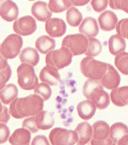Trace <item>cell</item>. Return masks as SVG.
<instances>
[{
  "mask_svg": "<svg viewBox=\"0 0 128 145\" xmlns=\"http://www.w3.org/2000/svg\"><path fill=\"white\" fill-rule=\"evenodd\" d=\"M44 101L36 94H30L24 97L16 98L10 104V115L15 118L34 116L43 111Z\"/></svg>",
  "mask_w": 128,
  "mask_h": 145,
  "instance_id": "6da1fadb",
  "label": "cell"
},
{
  "mask_svg": "<svg viewBox=\"0 0 128 145\" xmlns=\"http://www.w3.org/2000/svg\"><path fill=\"white\" fill-rule=\"evenodd\" d=\"M83 92L85 97L93 102L98 109H104L110 104V95L103 89L101 82L87 79L83 85Z\"/></svg>",
  "mask_w": 128,
  "mask_h": 145,
  "instance_id": "7a4b0ae2",
  "label": "cell"
},
{
  "mask_svg": "<svg viewBox=\"0 0 128 145\" xmlns=\"http://www.w3.org/2000/svg\"><path fill=\"white\" fill-rule=\"evenodd\" d=\"M80 70L82 74L89 79L101 82L108 70V64L87 57L81 61Z\"/></svg>",
  "mask_w": 128,
  "mask_h": 145,
  "instance_id": "3957f363",
  "label": "cell"
},
{
  "mask_svg": "<svg viewBox=\"0 0 128 145\" xmlns=\"http://www.w3.org/2000/svg\"><path fill=\"white\" fill-rule=\"evenodd\" d=\"M54 125L53 114L47 111H42L36 115L24 119L22 122L23 128L28 129L31 133H35L39 129L47 130Z\"/></svg>",
  "mask_w": 128,
  "mask_h": 145,
  "instance_id": "277c9868",
  "label": "cell"
},
{
  "mask_svg": "<svg viewBox=\"0 0 128 145\" xmlns=\"http://www.w3.org/2000/svg\"><path fill=\"white\" fill-rule=\"evenodd\" d=\"M17 82L24 90L35 89L39 85V80L32 66L21 64L17 68Z\"/></svg>",
  "mask_w": 128,
  "mask_h": 145,
  "instance_id": "5b68a950",
  "label": "cell"
},
{
  "mask_svg": "<svg viewBox=\"0 0 128 145\" xmlns=\"http://www.w3.org/2000/svg\"><path fill=\"white\" fill-rule=\"evenodd\" d=\"M72 54L66 48L61 47L56 50L51 51L47 54L46 63L47 66H51L60 70L68 66L72 61Z\"/></svg>",
  "mask_w": 128,
  "mask_h": 145,
  "instance_id": "8992f818",
  "label": "cell"
},
{
  "mask_svg": "<svg viewBox=\"0 0 128 145\" xmlns=\"http://www.w3.org/2000/svg\"><path fill=\"white\" fill-rule=\"evenodd\" d=\"M23 46V39L17 34L8 35L2 42L1 56L5 59H14L20 53Z\"/></svg>",
  "mask_w": 128,
  "mask_h": 145,
  "instance_id": "52a82bcc",
  "label": "cell"
},
{
  "mask_svg": "<svg viewBox=\"0 0 128 145\" xmlns=\"http://www.w3.org/2000/svg\"><path fill=\"white\" fill-rule=\"evenodd\" d=\"M62 47L66 48L73 56L86 54L88 48V39L82 34L68 35L62 41Z\"/></svg>",
  "mask_w": 128,
  "mask_h": 145,
  "instance_id": "ba28073f",
  "label": "cell"
},
{
  "mask_svg": "<svg viewBox=\"0 0 128 145\" xmlns=\"http://www.w3.org/2000/svg\"><path fill=\"white\" fill-rule=\"evenodd\" d=\"M92 145H116L110 137V126L104 121H97L93 125Z\"/></svg>",
  "mask_w": 128,
  "mask_h": 145,
  "instance_id": "9c48e42d",
  "label": "cell"
},
{
  "mask_svg": "<svg viewBox=\"0 0 128 145\" xmlns=\"http://www.w3.org/2000/svg\"><path fill=\"white\" fill-rule=\"evenodd\" d=\"M52 145H75L78 142L77 133L67 129L56 127L49 135Z\"/></svg>",
  "mask_w": 128,
  "mask_h": 145,
  "instance_id": "30bf717a",
  "label": "cell"
},
{
  "mask_svg": "<svg viewBox=\"0 0 128 145\" xmlns=\"http://www.w3.org/2000/svg\"><path fill=\"white\" fill-rule=\"evenodd\" d=\"M14 31L17 35L28 36L33 34L37 28L36 21L31 16H24L14 21Z\"/></svg>",
  "mask_w": 128,
  "mask_h": 145,
  "instance_id": "8fae6325",
  "label": "cell"
},
{
  "mask_svg": "<svg viewBox=\"0 0 128 145\" xmlns=\"http://www.w3.org/2000/svg\"><path fill=\"white\" fill-rule=\"evenodd\" d=\"M45 28L50 36L52 38H57L65 34L67 26L64 20L54 17L51 18L46 22Z\"/></svg>",
  "mask_w": 128,
  "mask_h": 145,
  "instance_id": "7c38bea8",
  "label": "cell"
},
{
  "mask_svg": "<svg viewBox=\"0 0 128 145\" xmlns=\"http://www.w3.org/2000/svg\"><path fill=\"white\" fill-rule=\"evenodd\" d=\"M101 82L103 87L108 89H114L118 88L120 83V75L112 65L108 64V70L104 77L102 78Z\"/></svg>",
  "mask_w": 128,
  "mask_h": 145,
  "instance_id": "4fadbf2b",
  "label": "cell"
},
{
  "mask_svg": "<svg viewBox=\"0 0 128 145\" xmlns=\"http://www.w3.org/2000/svg\"><path fill=\"white\" fill-rule=\"evenodd\" d=\"M98 23L102 30L109 31L116 28L118 24V17L114 12L106 10L98 17Z\"/></svg>",
  "mask_w": 128,
  "mask_h": 145,
  "instance_id": "5bb4252c",
  "label": "cell"
},
{
  "mask_svg": "<svg viewBox=\"0 0 128 145\" xmlns=\"http://www.w3.org/2000/svg\"><path fill=\"white\" fill-rule=\"evenodd\" d=\"M0 14L2 18L6 21H16L19 14L18 7L13 1H5L1 4Z\"/></svg>",
  "mask_w": 128,
  "mask_h": 145,
  "instance_id": "9a60e30c",
  "label": "cell"
},
{
  "mask_svg": "<svg viewBox=\"0 0 128 145\" xmlns=\"http://www.w3.org/2000/svg\"><path fill=\"white\" fill-rule=\"evenodd\" d=\"M80 34L89 38H94L99 33V27L97 20L91 17H86L83 20L79 27Z\"/></svg>",
  "mask_w": 128,
  "mask_h": 145,
  "instance_id": "2e32d148",
  "label": "cell"
},
{
  "mask_svg": "<svg viewBox=\"0 0 128 145\" xmlns=\"http://www.w3.org/2000/svg\"><path fill=\"white\" fill-rule=\"evenodd\" d=\"M75 131L77 133V145H87L91 144L93 136V128L87 121L81 122L76 126Z\"/></svg>",
  "mask_w": 128,
  "mask_h": 145,
  "instance_id": "e0dca14e",
  "label": "cell"
},
{
  "mask_svg": "<svg viewBox=\"0 0 128 145\" xmlns=\"http://www.w3.org/2000/svg\"><path fill=\"white\" fill-rule=\"evenodd\" d=\"M32 14L36 20L46 22L50 20L52 16V12L49 8V4L42 1L35 2L32 5Z\"/></svg>",
  "mask_w": 128,
  "mask_h": 145,
  "instance_id": "ac0fdd59",
  "label": "cell"
},
{
  "mask_svg": "<svg viewBox=\"0 0 128 145\" xmlns=\"http://www.w3.org/2000/svg\"><path fill=\"white\" fill-rule=\"evenodd\" d=\"M39 78L44 83L49 86H56L61 80L58 70L51 66H45L39 72Z\"/></svg>",
  "mask_w": 128,
  "mask_h": 145,
  "instance_id": "d6986e66",
  "label": "cell"
},
{
  "mask_svg": "<svg viewBox=\"0 0 128 145\" xmlns=\"http://www.w3.org/2000/svg\"><path fill=\"white\" fill-rule=\"evenodd\" d=\"M31 131L25 128H19L12 133L9 138L11 145H30Z\"/></svg>",
  "mask_w": 128,
  "mask_h": 145,
  "instance_id": "ffe728a7",
  "label": "cell"
},
{
  "mask_svg": "<svg viewBox=\"0 0 128 145\" xmlns=\"http://www.w3.org/2000/svg\"><path fill=\"white\" fill-rule=\"evenodd\" d=\"M111 101L116 106L124 107L128 105V86H122L112 89L110 94Z\"/></svg>",
  "mask_w": 128,
  "mask_h": 145,
  "instance_id": "44dd1931",
  "label": "cell"
},
{
  "mask_svg": "<svg viewBox=\"0 0 128 145\" xmlns=\"http://www.w3.org/2000/svg\"><path fill=\"white\" fill-rule=\"evenodd\" d=\"M19 57L22 64H29L32 67L36 66L39 61V55L38 54V51L32 47L24 48L23 50L20 51Z\"/></svg>",
  "mask_w": 128,
  "mask_h": 145,
  "instance_id": "7402d4cb",
  "label": "cell"
},
{
  "mask_svg": "<svg viewBox=\"0 0 128 145\" xmlns=\"http://www.w3.org/2000/svg\"><path fill=\"white\" fill-rule=\"evenodd\" d=\"M96 108L95 104L89 100L81 101L77 106L78 115L83 120H89L95 115Z\"/></svg>",
  "mask_w": 128,
  "mask_h": 145,
  "instance_id": "603a6c76",
  "label": "cell"
},
{
  "mask_svg": "<svg viewBox=\"0 0 128 145\" xmlns=\"http://www.w3.org/2000/svg\"><path fill=\"white\" fill-rule=\"evenodd\" d=\"M56 46V42L54 39L48 35H42L35 41V47L41 54H47L54 50Z\"/></svg>",
  "mask_w": 128,
  "mask_h": 145,
  "instance_id": "cb8c5ba5",
  "label": "cell"
},
{
  "mask_svg": "<svg viewBox=\"0 0 128 145\" xmlns=\"http://www.w3.org/2000/svg\"><path fill=\"white\" fill-rule=\"evenodd\" d=\"M126 41L118 34L112 35L108 40V49L112 55H118L122 52H124L126 49Z\"/></svg>",
  "mask_w": 128,
  "mask_h": 145,
  "instance_id": "d4e9b609",
  "label": "cell"
},
{
  "mask_svg": "<svg viewBox=\"0 0 128 145\" xmlns=\"http://www.w3.org/2000/svg\"><path fill=\"white\" fill-rule=\"evenodd\" d=\"M18 95V89L14 84H7L1 89L0 97L4 105H9L14 101Z\"/></svg>",
  "mask_w": 128,
  "mask_h": 145,
  "instance_id": "484cf974",
  "label": "cell"
},
{
  "mask_svg": "<svg viewBox=\"0 0 128 145\" xmlns=\"http://www.w3.org/2000/svg\"><path fill=\"white\" fill-rule=\"evenodd\" d=\"M127 135H128V127L123 122H116L110 127V137L116 144Z\"/></svg>",
  "mask_w": 128,
  "mask_h": 145,
  "instance_id": "4316f807",
  "label": "cell"
},
{
  "mask_svg": "<svg viewBox=\"0 0 128 145\" xmlns=\"http://www.w3.org/2000/svg\"><path fill=\"white\" fill-rule=\"evenodd\" d=\"M66 20L68 24L72 27H77L83 20V14L78 10L77 8L74 7H70L67 11L66 14Z\"/></svg>",
  "mask_w": 128,
  "mask_h": 145,
  "instance_id": "83f0119b",
  "label": "cell"
},
{
  "mask_svg": "<svg viewBox=\"0 0 128 145\" xmlns=\"http://www.w3.org/2000/svg\"><path fill=\"white\" fill-rule=\"evenodd\" d=\"M115 65L122 74L128 75V53L122 52L115 58Z\"/></svg>",
  "mask_w": 128,
  "mask_h": 145,
  "instance_id": "f1b7e54d",
  "label": "cell"
},
{
  "mask_svg": "<svg viewBox=\"0 0 128 145\" xmlns=\"http://www.w3.org/2000/svg\"><path fill=\"white\" fill-rule=\"evenodd\" d=\"M102 50L101 43L97 39L90 38L88 39V48L86 52V55L90 57H95L100 54Z\"/></svg>",
  "mask_w": 128,
  "mask_h": 145,
  "instance_id": "f546056e",
  "label": "cell"
},
{
  "mask_svg": "<svg viewBox=\"0 0 128 145\" xmlns=\"http://www.w3.org/2000/svg\"><path fill=\"white\" fill-rule=\"evenodd\" d=\"M1 70H0V72H1V76H0V78H1V89L6 86V82H7L9 79L11 77V74H12V71H11V68L10 67L9 64L7 63V59H5L4 57H3L1 56Z\"/></svg>",
  "mask_w": 128,
  "mask_h": 145,
  "instance_id": "4dcf8cb0",
  "label": "cell"
},
{
  "mask_svg": "<svg viewBox=\"0 0 128 145\" xmlns=\"http://www.w3.org/2000/svg\"><path fill=\"white\" fill-rule=\"evenodd\" d=\"M49 8L53 13H61L72 7L71 1H54L49 2Z\"/></svg>",
  "mask_w": 128,
  "mask_h": 145,
  "instance_id": "1f68e13d",
  "label": "cell"
},
{
  "mask_svg": "<svg viewBox=\"0 0 128 145\" xmlns=\"http://www.w3.org/2000/svg\"><path fill=\"white\" fill-rule=\"evenodd\" d=\"M34 92H35V94L38 95L43 98V101L49 100L52 94V90L50 86L44 82H41L38 85L37 87L34 89Z\"/></svg>",
  "mask_w": 128,
  "mask_h": 145,
  "instance_id": "d6a6232c",
  "label": "cell"
},
{
  "mask_svg": "<svg viewBox=\"0 0 128 145\" xmlns=\"http://www.w3.org/2000/svg\"><path fill=\"white\" fill-rule=\"evenodd\" d=\"M116 32L123 39H128V18H124L119 20L116 27Z\"/></svg>",
  "mask_w": 128,
  "mask_h": 145,
  "instance_id": "836d02e7",
  "label": "cell"
},
{
  "mask_svg": "<svg viewBox=\"0 0 128 145\" xmlns=\"http://www.w3.org/2000/svg\"><path fill=\"white\" fill-rule=\"evenodd\" d=\"M109 6L112 10H121L128 14V1H110Z\"/></svg>",
  "mask_w": 128,
  "mask_h": 145,
  "instance_id": "e575fe53",
  "label": "cell"
},
{
  "mask_svg": "<svg viewBox=\"0 0 128 145\" xmlns=\"http://www.w3.org/2000/svg\"><path fill=\"white\" fill-rule=\"evenodd\" d=\"M108 1H98V0H93L91 2V5L95 11L98 13H101L104 10L108 7Z\"/></svg>",
  "mask_w": 128,
  "mask_h": 145,
  "instance_id": "d590c367",
  "label": "cell"
},
{
  "mask_svg": "<svg viewBox=\"0 0 128 145\" xmlns=\"http://www.w3.org/2000/svg\"><path fill=\"white\" fill-rule=\"evenodd\" d=\"M31 145H51L47 137L44 135H38L32 140Z\"/></svg>",
  "mask_w": 128,
  "mask_h": 145,
  "instance_id": "8d00e7d4",
  "label": "cell"
},
{
  "mask_svg": "<svg viewBox=\"0 0 128 145\" xmlns=\"http://www.w3.org/2000/svg\"><path fill=\"white\" fill-rule=\"evenodd\" d=\"M1 129V144H3L9 140V136H10V129L7 127L6 124H1L0 125Z\"/></svg>",
  "mask_w": 128,
  "mask_h": 145,
  "instance_id": "74e56055",
  "label": "cell"
},
{
  "mask_svg": "<svg viewBox=\"0 0 128 145\" xmlns=\"http://www.w3.org/2000/svg\"><path fill=\"white\" fill-rule=\"evenodd\" d=\"M10 111H8L7 108L1 105V118H0L1 124L7 123V121L10 119Z\"/></svg>",
  "mask_w": 128,
  "mask_h": 145,
  "instance_id": "f35d334b",
  "label": "cell"
},
{
  "mask_svg": "<svg viewBox=\"0 0 128 145\" xmlns=\"http://www.w3.org/2000/svg\"><path fill=\"white\" fill-rule=\"evenodd\" d=\"M89 3V1L86 0V1H71L72 5L73 6H83V5H86Z\"/></svg>",
  "mask_w": 128,
  "mask_h": 145,
  "instance_id": "ab89813d",
  "label": "cell"
},
{
  "mask_svg": "<svg viewBox=\"0 0 128 145\" xmlns=\"http://www.w3.org/2000/svg\"><path fill=\"white\" fill-rule=\"evenodd\" d=\"M116 145H128V135L125 136L121 140H119Z\"/></svg>",
  "mask_w": 128,
  "mask_h": 145,
  "instance_id": "60d3db41",
  "label": "cell"
}]
</instances>
